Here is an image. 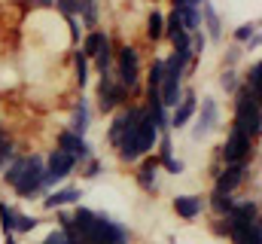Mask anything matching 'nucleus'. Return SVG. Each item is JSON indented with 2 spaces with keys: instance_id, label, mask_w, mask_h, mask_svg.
<instances>
[{
  "instance_id": "nucleus-44",
  "label": "nucleus",
  "mask_w": 262,
  "mask_h": 244,
  "mask_svg": "<svg viewBox=\"0 0 262 244\" xmlns=\"http://www.w3.org/2000/svg\"><path fill=\"white\" fill-rule=\"evenodd\" d=\"M3 244H15V235H3Z\"/></svg>"
},
{
  "instance_id": "nucleus-16",
  "label": "nucleus",
  "mask_w": 262,
  "mask_h": 244,
  "mask_svg": "<svg viewBox=\"0 0 262 244\" xmlns=\"http://www.w3.org/2000/svg\"><path fill=\"white\" fill-rule=\"evenodd\" d=\"M201 31H204V37L213 40V43L223 40V18H220V12H216L207 0L201 3Z\"/></svg>"
},
{
  "instance_id": "nucleus-15",
  "label": "nucleus",
  "mask_w": 262,
  "mask_h": 244,
  "mask_svg": "<svg viewBox=\"0 0 262 244\" xmlns=\"http://www.w3.org/2000/svg\"><path fill=\"white\" fill-rule=\"evenodd\" d=\"M89 125H92V104L79 95L76 101H73V110H70V119H67V128L73 131V134H82L85 137V131H89Z\"/></svg>"
},
{
  "instance_id": "nucleus-8",
  "label": "nucleus",
  "mask_w": 262,
  "mask_h": 244,
  "mask_svg": "<svg viewBox=\"0 0 262 244\" xmlns=\"http://www.w3.org/2000/svg\"><path fill=\"white\" fill-rule=\"evenodd\" d=\"M43 162H46V186L49 189H55V186H61V183L76 171V159L64 153V150H52L49 156H43Z\"/></svg>"
},
{
  "instance_id": "nucleus-10",
  "label": "nucleus",
  "mask_w": 262,
  "mask_h": 244,
  "mask_svg": "<svg viewBox=\"0 0 262 244\" xmlns=\"http://www.w3.org/2000/svg\"><path fill=\"white\" fill-rule=\"evenodd\" d=\"M55 147H58V150H64V153H70V156L76 159V165H82L85 159H92V156H95L92 144H89L82 134H73L70 128H61V131H58V137H55Z\"/></svg>"
},
{
  "instance_id": "nucleus-12",
  "label": "nucleus",
  "mask_w": 262,
  "mask_h": 244,
  "mask_svg": "<svg viewBox=\"0 0 262 244\" xmlns=\"http://www.w3.org/2000/svg\"><path fill=\"white\" fill-rule=\"evenodd\" d=\"M159 159L149 153V156H143L140 162H137V171H134V180L137 186L146 192V195H156V189H159Z\"/></svg>"
},
{
  "instance_id": "nucleus-14",
  "label": "nucleus",
  "mask_w": 262,
  "mask_h": 244,
  "mask_svg": "<svg viewBox=\"0 0 262 244\" xmlns=\"http://www.w3.org/2000/svg\"><path fill=\"white\" fill-rule=\"evenodd\" d=\"M174 214L180 220H198L204 211H207V201L201 195H174Z\"/></svg>"
},
{
  "instance_id": "nucleus-2",
  "label": "nucleus",
  "mask_w": 262,
  "mask_h": 244,
  "mask_svg": "<svg viewBox=\"0 0 262 244\" xmlns=\"http://www.w3.org/2000/svg\"><path fill=\"white\" fill-rule=\"evenodd\" d=\"M235 98V116H232V128L244 131L250 140H259V131H262V107H259V98H253L244 86L232 95Z\"/></svg>"
},
{
  "instance_id": "nucleus-13",
  "label": "nucleus",
  "mask_w": 262,
  "mask_h": 244,
  "mask_svg": "<svg viewBox=\"0 0 262 244\" xmlns=\"http://www.w3.org/2000/svg\"><path fill=\"white\" fill-rule=\"evenodd\" d=\"M198 110V95L192 92V89H183V98H180V104L171 110V128H186L189 122H192V116H195Z\"/></svg>"
},
{
  "instance_id": "nucleus-18",
  "label": "nucleus",
  "mask_w": 262,
  "mask_h": 244,
  "mask_svg": "<svg viewBox=\"0 0 262 244\" xmlns=\"http://www.w3.org/2000/svg\"><path fill=\"white\" fill-rule=\"evenodd\" d=\"M70 61H73V86H76L79 95H82V89L89 86V58H85L79 49H73V52H70Z\"/></svg>"
},
{
  "instance_id": "nucleus-34",
  "label": "nucleus",
  "mask_w": 262,
  "mask_h": 244,
  "mask_svg": "<svg viewBox=\"0 0 262 244\" xmlns=\"http://www.w3.org/2000/svg\"><path fill=\"white\" fill-rule=\"evenodd\" d=\"M79 3L82 0H52V9H58L64 18H79Z\"/></svg>"
},
{
  "instance_id": "nucleus-42",
  "label": "nucleus",
  "mask_w": 262,
  "mask_h": 244,
  "mask_svg": "<svg viewBox=\"0 0 262 244\" xmlns=\"http://www.w3.org/2000/svg\"><path fill=\"white\" fill-rule=\"evenodd\" d=\"M31 9H52V0H25Z\"/></svg>"
},
{
  "instance_id": "nucleus-17",
  "label": "nucleus",
  "mask_w": 262,
  "mask_h": 244,
  "mask_svg": "<svg viewBox=\"0 0 262 244\" xmlns=\"http://www.w3.org/2000/svg\"><path fill=\"white\" fill-rule=\"evenodd\" d=\"M110 43H113V37H110L107 31H101V28H98V31H89V34L82 37V43H79L76 49H79V52H82L85 58L92 61L95 55H98V52H101V49H104V46H110Z\"/></svg>"
},
{
  "instance_id": "nucleus-23",
  "label": "nucleus",
  "mask_w": 262,
  "mask_h": 244,
  "mask_svg": "<svg viewBox=\"0 0 262 244\" xmlns=\"http://www.w3.org/2000/svg\"><path fill=\"white\" fill-rule=\"evenodd\" d=\"M174 12L180 15V25H183V31H186V34H195V31H201V9L186 6V9H174Z\"/></svg>"
},
{
  "instance_id": "nucleus-20",
  "label": "nucleus",
  "mask_w": 262,
  "mask_h": 244,
  "mask_svg": "<svg viewBox=\"0 0 262 244\" xmlns=\"http://www.w3.org/2000/svg\"><path fill=\"white\" fill-rule=\"evenodd\" d=\"M259 83H262V64H259V61H253V64L244 70V76H241V86H244V89H247L253 98H262V86H259Z\"/></svg>"
},
{
  "instance_id": "nucleus-7",
  "label": "nucleus",
  "mask_w": 262,
  "mask_h": 244,
  "mask_svg": "<svg viewBox=\"0 0 262 244\" xmlns=\"http://www.w3.org/2000/svg\"><path fill=\"white\" fill-rule=\"evenodd\" d=\"M250 177V162H235V165H223L213 177V192L220 195H235Z\"/></svg>"
},
{
  "instance_id": "nucleus-37",
  "label": "nucleus",
  "mask_w": 262,
  "mask_h": 244,
  "mask_svg": "<svg viewBox=\"0 0 262 244\" xmlns=\"http://www.w3.org/2000/svg\"><path fill=\"white\" fill-rule=\"evenodd\" d=\"M204 49H207V37H204V31H195L192 34V58L204 55Z\"/></svg>"
},
{
  "instance_id": "nucleus-25",
  "label": "nucleus",
  "mask_w": 262,
  "mask_h": 244,
  "mask_svg": "<svg viewBox=\"0 0 262 244\" xmlns=\"http://www.w3.org/2000/svg\"><path fill=\"white\" fill-rule=\"evenodd\" d=\"M113 55H116V46L110 43V46H104L95 58H92V64H95V70H98V76L101 73H110L113 70Z\"/></svg>"
},
{
  "instance_id": "nucleus-39",
  "label": "nucleus",
  "mask_w": 262,
  "mask_h": 244,
  "mask_svg": "<svg viewBox=\"0 0 262 244\" xmlns=\"http://www.w3.org/2000/svg\"><path fill=\"white\" fill-rule=\"evenodd\" d=\"M210 229H213V235H220V238H229V223H226V217H216V220L210 223Z\"/></svg>"
},
{
  "instance_id": "nucleus-28",
  "label": "nucleus",
  "mask_w": 262,
  "mask_h": 244,
  "mask_svg": "<svg viewBox=\"0 0 262 244\" xmlns=\"http://www.w3.org/2000/svg\"><path fill=\"white\" fill-rule=\"evenodd\" d=\"M220 86L226 89V95H235V92L241 89V73H238L235 67H223V73H220Z\"/></svg>"
},
{
  "instance_id": "nucleus-40",
  "label": "nucleus",
  "mask_w": 262,
  "mask_h": 244,
  "mask_svg": "<svg viewBox=\"0 0 262 244\" xmlns=\"http://www.w3.org/2000/svg\"><path fill=\"white\" fill-rule=\"evenodd\" d=\"M171 3H174V9H186V6L201 9V3H204V0H171Z\"/></svg>"
},
{
  "instance_id": "nucleus-24",
  "label": "nucleus",
  "mask_w": 262,
  "mask_h": 244,
  "mask_svg": "<svg viewBox=\"0 0 262 244\" xmlns=\"http://www.w3.org/2000/svg\"><path fill=\"white\" fill-rule=\"evenodd\" d=\"M15 217H18V211H15L9 201L0 198V232H3V235H12V229H15Z\"/></svg>"
},
{
  "instance_id": "nucleus-36",
  "label": "nucleus",
  "mask_w": 262,
  "mask_h": 244,
  "mask_svg": "<svg viewBox=\"0 0 262 244\" xmlns=\"http://www.w3.org/2000/svg\"><path fill=\"white\" fill-rule=\"evenodd\" d=\"M40 244H73V238H70V232H64V229H58V226H55V229H52V232H49Z\"/></svg>"
},
{
  "instance_id": "nucleus-32",
  "label": "nucleus",
  "mask_w": 262,
  "mask_h": 244,
  "mask_svg": "<svg viewBox=\"0 0 262 244\" xmlns=\"http://www.w3.org/2000/svg\"><path fill=\"white\" fill-rule=\"evenodd\" d=\"M15 156H18V144H15L12 137H6V140L0 144V174L6 171V165H9Z\"/></svg>"
},
{
  "instance_id": "nucleus-9",
  "label": "nucleus",
  "mask_w": 262,
  "mask_h": 244,
  "mask_svg": "<svg viewBox=\"0 0 262 244\" xmlns=\"http://www.w3.org/2000/svg\"><path fill=\"white\" fill-rule=\"evenodd\" d=\"M95 244H131V229L113 220L107 211H98V238Z\"/></svg>"
},
{
  "instance_id": "nucleus-33",
  "label": "nucleus",
  "mask_w": 262,
  "mask_h": 244,
  "mask_svg": "<svg viewBox=\"0 0 262 244\" xmlns=\"http://www.w3.org/2000/svg\"><path fill=\"white\" fill-rule=\"evenodd\" d=\"M101 171H104V162H101L98 156H92V159H85V162L79 165V174H82L85 180H95V177H101Z\"/></svg>"
},
{
  "instance_id": "nucleus-21",
  "label": "nucleus",
  "mask_w": 262,
  "mask_h": 244,
  "mask_svg": "<svg viewBox=\"0 0 262 244\" xmlns=\"http://www.w3.org/2000/svg\"><path fill=\"white\" fill-rule=\"evenodd\" d=\"M162 37H165V15H162L159 9H152V12L146 15V40L159 43Z\"/></svg>"
},
{
  "instance_id": "nucleus-6",
  "label": "nucleus",
  "mask_w": 262,
  "mask_h": 244,
  "mask_svg": "<svg viewBox=\"0 0 262 244\" xmlns=\"http://www.w3.org/2000/svg\"><path fill=\"white\" fill-rule=\"evenodd\" d=\"M195 125H192V140H204L207 134H213L220 128V101L204 95L198 101V110H195Z\"/></svg>"
},
{
  "instance_id": "nucleus-31",
  "label": "nucleus",
  "mask_w": 262,
  "mask_h": 244,
  "mask_svg": "<svg viewBox=\"0 0 262 244\" xmlns=\"http://www.w3.org/2000/svg\"><path fill=\"white\" fill-rule=\"evenodd\" d=\"M40 226V217H34V214H21L18 211V217H15V229H12V235H25V232H34Z\"/></svg>"
},
{
  "instance_id": "nucleus-26",
  "label": "nucleus",
  "mask_w": 262,
  "mask_h": 244,
  "mask_svg": "<svg viewBox=\"0 0 262 244\" xmlns=\"http://www.w3.org/2000/svg\"><path fill=\"white\" fill-rule=\"evenodd\" d=\"M21 168H25V156L18 153V156H15V159H12L9 165H6V171L0 174V180H3L6 186H9V189H12V186L18 183V177H21Z\"/></svg>"
},
{
  "instance_id": "nucleus-19",
  "label": "nucleus",
  "mask_w": 262,
  "mask_h": 244,
  "mask_svg": "<svg viewBox=\"0 0 262 244\" xmlns=\"http://www.w3.org/2000/svg\"><path fill=\"white\" fill-rule=\"evenodd\" d=\"M79 22L89 31H98V25H101V0H82L79 3Z\"/></svg>"
},
{
  "instance_id": "nucleus-11",
  "label": "nucleus",
  "mask_w": 262,
  "mask_h": 244,
  "mask_svg": "<svg viewBox=\"0 0 262 244\" xmlns=\"http://www.w3.org/2000/svg\"><path fill=\"white\" fill-rule=\"evenodd\" d=\"M79 198H82V186L61 183V186H55V189H49L43 195V208L46 211H61L67 205H79Z\"/></svg>"
},
{
  "instance_id": "nucleus-4",
  "label": "nucleus",
  "mask_w": 262,
  "mask_h": 244,
  "mask_svg": "<svg viewBox=\"0 0 262 244\" xmlns=\"http://www.w3.org/2000/svg\"><path fill=\"white\" fill-rule=\"evenodd\" d=\"M131 95L119 86V79L113 76V70L110 73H101V79H98V110L104 113V116H113L116 110H122Z\"/></svg>"
},
{
  "instance_id": "nucleus-22",
  "label": "nucleus",
  "mask_w": 262,
  "mask_h": 244,
  "mask_svg": "<svg viewBox=\"0 0 262 244\" xmlns=\"http://www.w3.org/2000/svg\"><path fill=\"white\" fill-rule=\"evenodd\" d=\"M204 201H207V208L213 211V217H226V214L232 211V205H235V195H220V192H210Z\"/></svg>"
},
{
  "instance_id": "nucleus-38",
  "label": "nucleus",
  "mask_w": 262,
  "mask_h": 244,
  "mask_svg": "<svg viewBox=\"0 0 262 244\" xmlns=\"http://www.w3.org/2000/svg\"><path fill=\"white\" fill-rule=\"evenodd\" d=\"M67 31H70V43H73V49L79 46V18H64Z\"/></svg>"
},
{
  "instance_id": "nucleus-27",
  "label": "nucleus",
  "mask_w": 262,
  "mask_h": 244,
  "mask_svg": "<svg viewBox=\"0 0 262 244\" xmlns=\"http://www.w3.org/2000/svg\"><path fill=\"white\" fill-rule=\"evenodd\" d=\"M256 34H259V25H256V22H247V25H238V28L232 31V40H235V46H247Z\"/></svg>"
},
{
  "instance_id": "nucleus-30",
  "label": "nucleus",
  "mask_w": 262,
  "mask_h": 244,
  "mask_svg": "<svg viewBox=\"0 0 262 244\" xmlns=\"http://www.w3.org/2000/svg\"><path fill=\"white\" fill-rule=\"evenodd\" d=\"M122 125H125V107L116 110L113 119H110V128H107V144H110V147H116V140H119V134H122Z\"/></svg>"
},
{
  "instance_id": "nucleus-35",
  "label": "nucleus",
  "mask_w": 262,
  "mask_h": 244,
  "mask_svg": "<svg viewBox=\"0 0 262 244\" xmlns=\"http://www.w3.org/2000/svg\"><path fill=\"white\" fill-rule=\"evenodd\" d=\"M159 168L177 177V174H183V171H186V162H183V159H177V156H168V159H162V162H159Z\"/></svg>"
},
{
  "instance_id": "nucleus-41",
  "label": "nucleus",
  "mask_w": 262,
  "mask_h": 244,
  "mask_svg": "<svg viewBox=\"0 0 262 244\" xmlns=\"http://www.w3.org/2000/svg\"><path fill=\"white\" fill-rule=\"evenodd\" d=\"M238 58H241V46L229 49V52H226V67H235V64H238Z\"/></svg>"
},
{
  "instance_id": "nucleus-1",
  "label": "nucleus",
  "mask_w": 262,
  "mask_h": 244,
  "mask_svg": "<svg viewBox=\"0 0 262 244\" xmlns=\"http://www.w3.org/2000/svg\"><path fill=\"white\" fill-rule=\"evenodd\" d=\"M12 192L25 201H34V198H43L49 192L46 186V162L40 153H28L25 156V168H21V177L12 186Z\"/></svg>"
},
{
  "instance_id": "nucleus-3",
  "label": "nucleus",
  "mask_w": 262,
  "mask_h": 244,
  "mask_svg": "<svg viewBox=\"0 0 262 244\" xmlns=\"http://www.w3.org/2000/svg\"><path fill=\"white\" fill-rule=\"evenodd\" d=\"M113 76L119 79V86L128 92V95H137L140 92V76H143V64H140V49L137 46H119L116 55H113Z\"/></svg>"
},
{
  "instance_id": "nucleus-43",
  "label": "nucleus",
  "mask_w": 262,
  "mask_h": 244,
  "mask_svg": "<svg viewBox=\"0 0 262 244\" xmlns=\"http://www.w3.org/2000/svg\"><path fill=\"white\" fill-rule=\"evenodd\" d=\"M6 137H9V134H6V122H3V116H0V144H3Z\"/></svg>"
},
{
  "instance_id": "nucleus-5",
  "label": "nucleus",
  "mask_w": 262,
  "mask_h": 244,
  "mask_svg": "<svg viewBox=\"0 0 262 244\" xmlns=\"http://www.w3.org/2000/svg\"><path fill=\"white\" fill-rule=\"evenodd\" d=\"M253 147H256V140H250L244 131H238V128H232L229 131V137H226V144L216 150V159L223 162V165H235V162H250V156H253Z\"/></svg>"
},
{
  "instance_id": "nucleus-29",
  "label": "nucleus",
  "mask_w": 262,
  "mask_h": 244,
  "mask_svg": "<svg viewBox=\"0 0 262 244\" xmlns=\"http://www.w3.org/2000/svg\"><path fill=\"white\" fill-rule=\"evenodd\" d=\"M162 76H165V61L152 58L146 67V89H159L162 86Z\"/></svg>"
}]
</instances>
